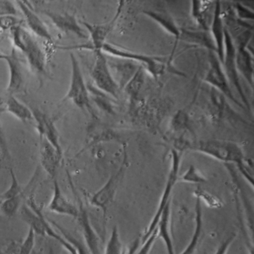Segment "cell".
Masks as SVG:
<instances>
[{"mask_svg":"<svg viewBox=\"0 0 254 254\" xmlns=\"http://www.w3.org/2000/svg\"><path fill=\"white\" fill-rule=\"evenodd\" d=\"M142 83H143V70H142V67H140L135 72L132 78L127 82L126 86L127 93L132 97H136L140 90Z\"/></svg>","mask_w":254,"mask_h":254,"instance_id":"obj_32","label":"cell"},{"mask_svg":"<svg viewBox=\"0 0 254 254\" xmlns=\"http://www.w3.org/2000/svg\"><path fill=\"white\" fill-rule=\"evenodd\" d=\"M35 236H36V233L32 228H29L26 238L20 245L18 254H32L35 247Z\"/></svg>","mask_w":254,"mask_h":254,"instance_id":"obj_33","label":"cell"},{"mask_svg":"<svg viewBox=\"0 0 254 254\" xmlns=\"http://www.w3.org/2000/svg\"><path fill=\"white\" fill-rule=\"evenodd\" d=\"M48 209L53 213L76 218L78 206L72 203L62 191L57 178L53 180V191Z\"/></svg>","mask_w":254,"mask_h":254,"instance_id":"obj_17","label":"cell"},{"mask_svg":"<svg viewBox=\"0 0 254 254\" xmlns=\"http://www.w3.org/2000/svg\"><path fill=\"white\" fill-rule=\"evenodd\" d=\"M126 160H127V156L126 155L123 160V164L120 166V169L115 173L112 174V175H111L108 178L107 182L90 197V204L102 211L105 221L107 214H108V209L112 202L114 201L117 190H118L122 179L126 173V165L127 163Z\"/></svg>","mask_w":254,"mask_h":254,"instance_id":"obj_9","label":"cell"},{"mask_svg":"<svg viewBox=\"0 0 254 254\" xmlns=\"http://www.w3.org/2000/svg\"><path fill=\"white\" fill-rule=\"evenodd\" d=\"M215 2L194 0L191 2V14L193 20L202 30L209 31L213 17Z\"/></svg>","mask_w":254,"mask_h":254,"instance_id":"obj_20","label":"cell"},{"mask_svg":"<svg viewBox=\"0 0 254 254\" xmlns=\"http://www.w3.org/2000/svg\"><path fill=\"white\" fill-rule=\"evenodd\" d=\"M23 20L19 19L17 16H4L0 17V28L4 31L11 30L15 26L22 24Z\"/></svg>","mask_w":254,"mask_h":254,"instance_id":"obj_35","label":"cell"},{"mask_svg":"<svg viewBox=\"0 0 254 254\" xmlns=\"http://www.w3.org/2000/svg\"><path fill=\"white\" fill-rule=\"evenodd\" d=\"M41 12L47 16L55 26L63 33L73 35L81 39H87L89 38L88 34L84 30L81 23H78L74 14L54 12L49 10H44Z\"/></svg>","mask_w":254,"mask_h":254,"instance_id":"obj_13","label":"cell"},{"mask_svg":"<svg viewBox=\"0 0 254 254\" xmlns=\"http://www.w3.org/2000/svg\"><path fill=\"white\" fill-rule=\"evenodd\" d=\"M171 213H172V208H171L170 203L163 211L157 224V239L159 238L163 241L167 250L168 254H175L172 235V223H171L172 214Z\"/></svg>","mask_w":254,"mask_h":254,"instance_id":"obj_23","label":"cell"},{"mask_svg":"<svg viewBox=\"0 0 254 254\" xmlns=\"http://www.w3.org/2000/svg\"><path fill=\"white\" fill-rule=\"evenodd\" d=\"M75 219L77 220L78 226L81 229L84 238V245L90 254H102L101 251L100 239L92 224L88 212L81 201L79 202L78 214Z\"/></svg>","mask_w":254,"mask_h":254,"instance_id":"obj_15","label":"cell"},{"mask_svg":"<svg viewBox=\"0 0 254 254\" xmlns=\"http://www.w3.org/2000/svg\"><path fill=\"white\" fill-rule=\"evenodd\" d=\"M253 36V30H245L238 35L236 46V64L239 75L248 84L254 85V58L248 48Z\"/></svg>","mask_w":254,"mask_h":254,"instance_id":"obj_12","label":"cell"},{"mask_svg":"<svg viewBox=\"0 0 254 254\" xmlns=\"http://www.w3.org/2000/svg\"><path fill=\"white\" fill-rule=\"evenodd\" d=\"M69 59L71 63V78L69 89L63 102L71 101L77 108L88 111L93 115V109L90 105V96L88 87L85 83L79 62L75 55L70 51Z\"/></svg>","mask_w":254,"mask_h":254,"instance_id":"obj_6","label":"cell"},{"mask_svg":"<svg viewBox=\"0 0 254 254\" xmlns=\"http://www.w3.org/2000/svg\"><path fill=\"white\" fill-rule=\"evenodd\" d=\"M4 33V31L0 28V35H2Z\"/></svg>","mask_w":254,"mask_h":254,"instance_id":"obj_42","label":"cell"},{"mask_svg":"<svg viewBox=\"0 0 254 254\" xmlns=\"http://www.w3.org/2000/svg\"><path fill=\"white\" fill-rule=\"evenodd\" d=\"M34 116V122L40 138H45L63 156L60 136L54 121L47 114L38 109L32 110Z\"/></svg>","mask_w":254,"mask_h":254,"instance_id":"obj_16","label":"cell"},{"mask_svg":"<svg viewBox=\"0 0 254 254\" xmlns=\"http://www.w3.org/2000/svg\"><path fill=\"white\" fill-rule=\"evenodd\" d=\"M103 254H123V245L117 226L113 228Z\"/></svg>","mask_w":254,"mask_h":254,"instance_id":"obj_28","label":"cell"},{"mask_svg":"<svg viewBox=\"0 0 254 254\" xmlns=\"http://www.w3.org/2000/svg\"><path fill=\"white\" fill-rule=\"evenodd\" d=\"M207 181L206 177L194 166H191L183 175H179L178 182L186 184H203Z\"/></svg>","mask_w":254,"mask_h":254,"instance_id":"obj_30","label":"cell"},{"mask_svg":"<svg viewBox=\"0 0 254 254\" xmlns=\"http://www.w3.org/2000/svg\"><path fill=\"white\" fill-rule=\"evenodd\" d=\"M5 110L23 123L34 121L32 110L19 101L14 95H8V99L5 100Z\"/></svg>","mask_w":254,"mask_h":254,"instance_id":"obj_25","label":"cell"},{"mask_svg":"<svg viewBox=\"0 0 254 254\" xmlns=\"http://www.w3.org/2000/svg\"><path fill=\"white\" fill-rule=\"evenodd\" d=\"M194 194L195 198L198 199L201 203L203 202L211 209H220L223 206L222 202L218 197L202 189L194 190Z\"/></svg>","mask_w":254,"mask_h":254,"instance_id":"obj_31","label":"cell"},{"mask_svg":"<svg viewBox=\"0 0 254 254\" xmlns=\"http://www.w3.org/2000/svg\"><path fill=\"white\" fill-rule=\"evenodd\" d=\"M17 9L11 1H0V17L4 16H17Z\"/></svg>","mask_w":254,"mask_h":254,"instance_id":"obj_37","label":"cell"},{"mask_svg":"<svg viewBox=\"0 0 254 254\" xmlns=\"http://www.w3.org/2000/svg\"><path fill=\"white\" fill-rule=\"evenodd\" d=\"M10 176H11V184L5 191L0 194V200H8V199L15 198L18 197H24L25 191L22 188L17 175L12 168H10Z\"/></svg>","mask_w":254,"mask_h":254,"instance_id":"obj_26","label":"cell"},{"mask_svg":"<svg viewBox=\"0 0 254 254\" xmlns=\"http://www.w3.org/2000/svg\"><path fill=\"white\" fill-rule=\"evenodd\" d=\"M0 60L5 61L9 71L7 91L8 95H14L23 90L25 85V75L21 62L17 55V50L13 47L9 54L0 53Z\"/></svg>","mask_w":254,"mask_h":254,"instance_id":"obj_14","label":"cell"},{"mask_svg":"<svg viewBox=\"0 0 254 254\" xmlns=\"http://www.w3.org/2000/svg\"><path fill=\"white\" fill-rule=\"evenodd\" d=\"M143 13L146 17L155 22L162 29H164L167 33L175 38V49L176 48L181 35V29L178 27L173 17L169 13L162 10H148L144 11Z\"/></svg>","mask_w":254,"mask_h":254,"instance_id":"obj_21","label":"cell"},{"mask_svg":"<svg viewBox=\"0 0 254 254\" xmlns=\"http://www.w3.org/2000/svg\"><path fill=\"white\" fill-rule=\"evenodd\" d=\"M235 16L240 21L247 22L248 20L253 21L254 19V13L252 10L245 6L240 2H236L234 7Z\"/></svg>","mask_w":254,"mask_h":254,"instance_id":"obj_34","label":"cell"},{"mask_svg":"<svg viewBox=\"0 0 254 254\" xmlns=\"http://www.w3.org/2000/svg\"><path fill=\"white\" fill-rule=\"evenodd\" d=\"M5 111H6V110H5V100L2 96H0V114H2Z\"/></svg>","mask_w":254,"mask_h":254,"instance_id":"obj_40","label":"cell"},{"mask_svg":"<svg viewBox=\"0 0 254 254\" xmlns=\"http://www.w3.org/2000/svg\"><path fill=\"white\" fill-rule=\"evenodd\" d=\"M194 211H195V216H194V227L192 235L188 245L180 254H195L200 244L202 233H203V210H202L201 202L197 198H195Z\"/></svg>","mask_w":254,"mask_h":254,"instance_id":"obj_24","label":"cell"},{"mask_svg":"<svg viewBox=\"0 0 254 254\" xmlns=\"http://www.w3.org/2000/svg\"><path fill=\"white\" fill-rule=\"evenodd\" d=\"M209 32L215 44V53L221 63H222L224 54L225 23L223 20L221 2L220 1H215L213 17H212Z\"/></svg>","mask_w":254,"mask_h":254,"instance_id":"obj_19","label":"cell"},{"mask_svg":"<svg viewBox=\"0 0 254 254\" xmlns=\"http://www.w3.org/2000/svg\"><path fill=\"white\" fill-rule=\"evenodd\" d=\"M95 62L91 77L95 87L106 95L118 99L119 85L113 76L105 55L102 51L95 52Z\"/></svg>","mask_w":254,"mask_h":254,"instance_id":"obj_10","label":"cell"},{"mask_svg":"<svg viewBox=\"0 0 254 254\" xmlns=\"http://www.w3.org/2000/svg\"><path fill=\"white\" fill-rule=\"evenodd\" d=\"M41 139L40 145V163L44 172L53 180L57 178L58 171L60 167L63 156L45 139Z\"/></svg>","mask_w":254,"mask_h":254,"instance_id":"obj_18","label":"cell"},{"mask_svg":"<svg viewBox=\"0 0 254 254\" xmlns=\"http://www.w3.org/2000/svg\"><path fill=\"white\" fill-rule=\"evenodd\" d=\"M10 33L13 47L24 55L32 72L44 75L48 59L34 35L22 24L11 29Z\"/></svg>","mask_w":254,"mask_h":254,"instance_id":"obj_2","label":"cell"},{"mask_svg":"<svg viewBox=\"0 0 254 254\" xmlns=\"http://www.w3.org/2000/svg\"><path fill=\"white\" fill-rule=\"evenodd\" d=\"M71 243V242H70ZM78 254V251H77L76 248H75V251H73V252L70 253V254Z\"/></svg>","mask_w":254,"mask_h":254,"instance_id":"obj_41","label":"cell"},{"mask_svg":"<svg viewBox=\"0 0 254 254\" xmlns=\"http://www.w3.org/2000/svg\"><path fill=\"white\" fill-rule=\"evenodd\" d=\"M49 221L51 223L53 227H54L61 235H62L66 240L69 241V242H71V243L76 248L78 254H90L89 251H87V248H86L85 245H84L82 242H80L75 236H72L64 227H62L59 223L53 221V220H49Z\"/></svg>","mask_w":254,"mask_h":254,"instance_id":"obj_27","label":"cell"},{"mask_svg":"<svg viewBox=\"0 0 254 254\" xmlns=\"http://www.w3.org/2000/svg\"><path fill=\"white\" fill-rule=\"evenodd\" d=\"M179 41L203 47L208 50V51L214 52L215 53V44L209 31L202 30V29L191 30V29H181Z\"/></svg>","mask_w":254,"mask_h":254,"instance_id":"obj_22","label":"cell"},{"mask_svg":"<svg viewBox=\"0 0 254 254\" xmlns=\"http://www.w3.org/2000/svg\"><path fill=\"white\" fill-rule=\"evenodd\" d=\"M124 1H120L117 7V11L114 14L112 20L103 24H92L87 22H80L81 26L84 27L90 36V41L88 44H82V45L71 46V47H59L56 49L64 50H88L92 51L98 52L102 50V47L107 43L106 40L108 35L114 30V27L120 18V14L123 11L124 7Z\"/></svg>","mask_w":254,"mask_h":254,"instance_id":"obj_5","label":"cell"},{"mask_svg":"<svg viewBox=\"0 0 254 254\" xmlns=\"http://www.w3.org/2000/svg\"><path fill=\"white\" fill-rule=\"evenodd\" d=\"M1 171H2V164L0 163V173H1Z\"/></svg>","mask_w":254,"mask_h":254,"instance_id":"obj_43","label":"cell"},{"mask_svg":"<svg viewBox=\"0 0 254 254\" xmlns=\"http://www.w3.org/2000/svg\"><path fill=\"white\" fill-rule=\"evenodd\" d=\"M208 63L209 66L205 74L203 81L210 85L213 90H216L220 94L225 96L229 100L236 104L239 108L245 110V107L241 103L240 101L236 99L233 93L231 86L226 77L221 62L214 52L209 51Z\"/></svg>","mask_w":254,"mask_h":254,"instance_id":"obj_8","label":"cell"},{"mask_svg":"<svg viewBox=\"0 0 254 254\" xmlns=\"http://www.w3.org/2000/svg\"><path fill=\"white\" fill-rule=\"evenodd\" d=\"M157 239V228L154 230L151 236L145 241L142 242V246L134 254H151V250L155 244L156 241Z\"/></svg>","mask_w":254,"mask_h":254,"instance_id":"obj_36","label":"cell"},{"mask_svg":"<svg viewBox=\"0 0 254 254\" xmlns=\"http://www.w3.org/2000/svg\"><path fill=\"white\" fill-rule=\"evenodd\" d=\"M23 198L24 197H18L2 200L0 203V212L8 218L14 216L21 208Z\"/></svg>","mask_w":254,"mask_h":254,"instance_id":"obj_29","label":"cell"},{"mask_svg":"<svg viewBox=\"0 0 254 254\" xmlns=\"http://www.w3.org/2000/svg\"><path fill=\"white\" fill-rule=\"evenodd\" d=\"M0 152L2 154V159H10V152L8 149L6 136L2 127V123L0 122Z\"/></svg>","mask_w":254,"mask_h":254,"instance_id":"obj_38","label":"cell"},{"mask_svg":"<svg viewBox=\"0 0 254 254\" xmlns=\"http://www.w3.org/2000/svg\"><path fill=\"white\" fill-rule=\"evenodd\" d=\"M101 51L105 55L108 54L109 56H114V57L119 58V59L130 60L139 64H141V67L145 68L148 71V73L155 79L163 75L166 72V69H169V68H171L175 72L183 74L182 72H179L173 68L169 59L166 60V58L148 56V55L136 53V52L121 48V47H117V46L109 44L108 42L105 43Z\"/></svg>","mask_w":254,"mask_h":254,"instance_id":"obj_3","label":"cell"},{"mask_svg":"<svg viewBox=\"0 0 254 254\" xmlns=\"http://www.w3.org/2000/svg\"><path fill=\"white\" fill-rule=\"evenodd\" d=\"M54 254V253L53 252V251H50V254Z\"/></svg>","mask_w":254,"mask_h":254,"instance_id":"obj_44","label":"cell"},{"mask_svg":"<svg viewBox=\"0 0 254 254\" xmlns=\"http://www.w3.org/2000/svg\"><path fill=\"white\" fill-rule=\"evenodd\" d=\"M17 3L24 16L25 21L30 29L31 33L44 40L46 45L44 51L49 61V57L51 56L52 52L56 50V45L47 25L41 20V17H38L29 1H17Z\"/></svg>","mask_w":254,"mask_h":254,"instance_id":"obj_11","label":"cell"},{"mask_svg":"<svg viewBox=\"0 0 254 254\" xmlns=\"http://www.w3.org/2000/svg\"><path fill=\"white\" fill-rule=\"evenodd\" d=\"M190 150L222 162L226 165H236L244 178L253 185V175L242 148L236 142L222 139H207L194 142Z\"/></svg>","mask_w":254,"mask_h":254,"instance_id":"obj_1","label":"cell"},{"mask_svg":"<svg viewBox=\"0 0 254 254\" xmlns=\"http://www.w3.org/2000/svg\"><path fill=\"white\" fill-rule=\"evenodd\" d=\"M221 65H222L224 73H225L230 86H233L237 92L238 95L241 99V103L243 105L245 109L251 111V105H250L249 101L244 92L243 87L241 83L240 76H239L237 68H236V46H235L234 41L226 27L225 32H224V59H223Z\"/></svg>","mask_w":254,"mask_h":254,"instance_id":"obj_7","label":"cell"},{"mask_svg":"<svg viewBox=\"0 0 254 254\" xmlns=\"http://www.w3.org/2000/svg\"><path fill=\"white\" fill-rule=\"evenodd\" d=\"M181 163V151L172 148L171 151V165L168 174L167 179L163 192L160 196V202L158 203L155 213L151 219V222L148 224V227L144 232L143 236L141 238V242H144L150 236L154 230L157 228V224L160 221V217L166 206L171 203V197L175 185L178 184L179 178V171Z\"/></svg>","mask_w":254,"mask_h":254,"instance_id":"obj_4","label":"cell"},{"mask_svg":"<svg viewBox=\"0 0 254 254\" xmlns=\"http://www.w3.org/2000/svg\"><path fill=\"white\" fill-rule=\"evenodd\" d=\"M236 235L233 234L229 236L227 239H226L221 245L217 248L214 254H228L229 249L231 247L232 244L234 242Z\"/></svg>","mask_w":254,"mask_h":254,"instance_id":"obj_39","label":"cell"}]
</instances>
